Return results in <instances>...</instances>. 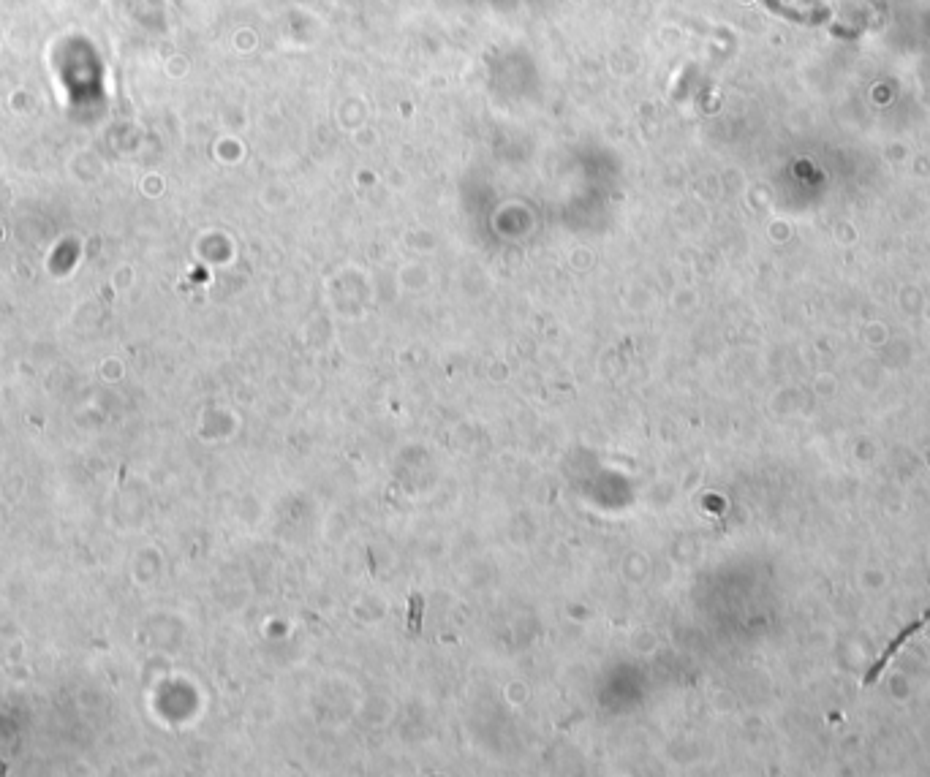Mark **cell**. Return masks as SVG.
Returning <instances> with one entry per match:
<instances>
[{"label": "cell", "mask_w": 930, "mask_h": 777, "mask_svg": "<svg viewBox=\"0 0 930 777\" xmlns=\"http://www.w3.org/2000/svg\"><path fill=\"white\" fill-rule=\"evenodd\" d=\"M928 620H930V609H928V612H925V614H922L920 620H914V623H911V625H906V628H903L901 634L895 636V639H892V642L887 644V650H884V653H882V658H879V661L873 663V666H871V672L865 674V685H873V682L879 680V674H882V669H884V666H887V663H890V658H892V655L898 653V650H901V644L906 642V639H911V636L917 634V631H920L922 625L928 623Z\"/></svg>", "instance_id": "6da1fadb"}]
</instances>
